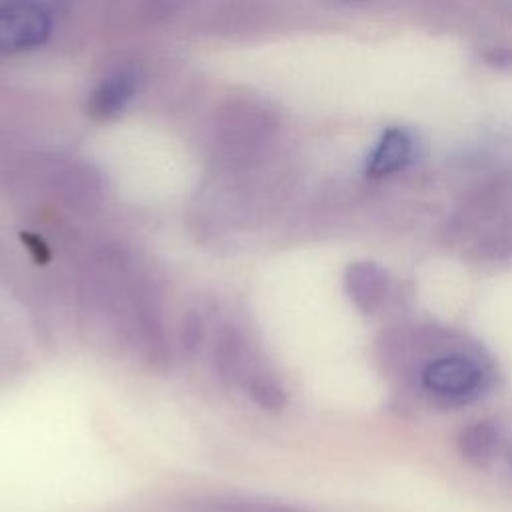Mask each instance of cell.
<instances>
[{
    "mask_svg": "<svg viewBox=\"0 0 512 512\" xmlns=\"http://www.w3.org/2000/svg\"><path fill=\"white\" fill-rule=\"evenodd\" d=\"M418 378L430 398L458 406L478 398L486 390L490 376L476 356L452 350L430 358Z\"/></svg>",
    "mask_w": 512,
    "mask_h": 512,
    "instance_id": "obj_1",
    "label": "cell"
},
{
    "mask_svg": "<svg viewBox=\"0 0 512 512\" xmlns=\"http://www.w3.org/2000/svg\"><path fill=\"white\" fill-rule=\"evenodd\" d=\"M214 368L222 382L238 386L240 390H244L250 380L270 370L246 332L234 324H226L216 336Z\"/></svg>",
    "mask_w": 512,
    "mask_h": 512,
    "instance_id": "obj_2",
    "label": "cell"
},
{
    "mask_svg": "<svg viewBox=\"0 0 512 512\" xmlns=\"http://www.w3.org/2000/svg\"><path fill=\"white\" fill-rule=\"evenodd\" d=\"M50 34L48 14L28 2L0 8V52H16L42 44Z\"/></svg>",
    "mask_w": 512,
    "mask_h": 512,
    "instance_id": "obj_3",
    "label": "cell"
},
{
    "mask_svg": "<svg viewBox=\"0 0 512 512\" xmlns=\"http://www.w3.org/2000/svg\"><path fill=\"white\" fill-rule=\"evenodd\" d=\"M344 292L360 312L374 314L390 294L388 272L370 260L350 262L344 270Z\"/></svg>",
    "mask_w": 512,
    "mask_h": 512,
    "instance_id": "obj_4",
    "label": "cell"
},
{
    "mask_svg": "<svg viewBox=\"0 0 512 512\" xmlns=\"http://www.w3.org/2000/svg\"><path fill=\"white\" fill-rule=\"evenodd\" d=\"M414 150L416 144L412 134L406 128L390 126L378 136L374 148L370 150L366 160V174L372 178H386L398 174L406 166H410Z\"/></svg>",
    "mask_w": 512,
    "mask_h": 512,
    "instance_id": "obj_5",
    "label": "cell"
},
{
    "mask_svg": "<svg viewBox=\"0 0 512 512\" xmlns=\"http://www.w3.org/2000/svg\"><path fill=\"white\" fill-rule=\"evenodd\" d=\"M138 88V74L132 68H120L108 74L90 94L88 112L96 118L118 114Z\"/></svg>",
    "mask_w": 512,
    "mask_h": 512,
    "instance_id": "obj_6",
    "label": "cell"
},
{
    "mask_svg": "<svg viewBox=\"0 0 512 512\" xmlns=\"http://www.w3.org/2000/svg\"><path fill=\"white\" fill-rule=\"evenodd\" d=\"M456 442L460 456L468 464L484 468L500 454L502 432L492 420H476L460 430Z\"/></svg>",
    "mask_w": 512,
    "mask_h": 512,
    "instance_id": "obj_7",
    "label": "cell"
},
{
    "mask_svg": "<svg viewBox=\"0 0 512 512\" xmlns=\"http://www.w3.org/2000/svg\"><path fill=\"white\" fill-rule=\"evenodd\" d=\"M198 512H304L296 506L262 500V498H244V496H226L210 498L198 502Z\"/></svg>",
    "mask_w": 512,
    "mask_h": 512,
    "instance_id": "obj_8",
    "label": "cell"
},
{
    "mask_svg": "<svg viewBox=\"0 0 512 512\" xmlns=\"http://www.w3.org/2000/svg\"><path fill=\"white\" fill-rule=\"evenodd\" d=\"M202 340V320L194 314H190L182 324V346L188 352H194L196 346Z\"/></svg>",
    "mask_w": 512,
    "mask_h": 512,
    "instance_id": "obj_9",
    "label": "cell"
},
{
    "mask_svg": "<svg viewBox=\"0 0 512 512\" xmlns=\"http://www.w3.org/2000/svg\"><path fill=\"white\" fill-rule=\"evenodd\" d=\"M22 240H26V244L30 246V250L34 252V256H36L38 260H46V258H48V248H46V244H44L38 236L26 234V236H22Z\"/></svg>",
    "mask_w": 512,
    "mask_h": 512,
    "instance_id": "obj_10",
    "label": "cell"
},
{
    "mask_svg": "<svg viewBox=\"0 0 512 512\" xmlns=\"http://www.w3.org/2000/svg\"><path fill=\"white\" fill-rule=\"evenodd\" d=\"M506 462H508V468L512 470V444L506 448Z\"/></svg>",
    "mask_w": 512,
    "mask_h": 512,
    "instance_id": "obj_11",
    "label": "cell"
}]
</instances>
